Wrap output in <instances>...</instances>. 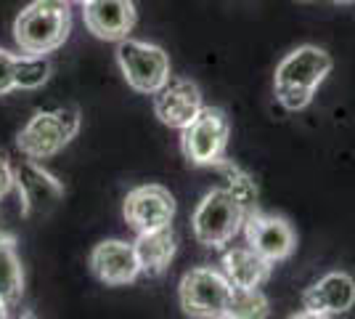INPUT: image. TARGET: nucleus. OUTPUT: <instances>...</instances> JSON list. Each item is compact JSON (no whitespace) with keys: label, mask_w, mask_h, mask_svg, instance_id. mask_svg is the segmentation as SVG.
Listing matches in <instances>:
<instances>
[{"label":"nucleus","mask_w":355,"mask_h":319,"mask_svg":"<svg viewBox=\"0 0 355 319\" xmlns=\"http://www.w3.org/2000/svg\"><path fill=\"white\" fill-rule=\"evenodd\" d=\"M334 61L324 48L300 46L286 54L273 75V91L284 109L300 112L313 101L318 85L331 72Z\"/></svg>","instance_id":"1"},{"label":"nucleus","mask_w":355,"mask_h":319,"mask_svg":"<svg viewBox=\"0 0 355 319\" xmlns=\"http://www.w3.org/2000/svg\"><path fill=\"white\" fill-rule=\"evenodd\" d=\"M72 11L67 0H35L14 22L16 46L27 56H45L67 43Z\"/></svg>","instance_id":"2"},{"label":"nucleus","mask_w":355,"mask_h":319,"mask_svg":"<svg viewBox=\"0 0 355 319\" xmlns=\"http://www.w3.org/2000/svg\"><path fill=\"white\" fill-rule=\"evenodd\" d=\"M80 131L77 106H59L51 112H35L30 122L19 131V149L30 160H48L59 154Z\"/></svg>","instance_id":"3"},{"label":"nucleus","mask_w":355,"mask_h":319,"mask_svg":"<svg viewBox=\"0 0 355 319\" xmlns=\"http://www.w3.org/2000/svg\"><path fill=\"white\" fill-rule=\"evenodd\" d=\"M191 227L199 245L225 247L244 227V205L231 189H212L196 205Z\"/></svg>","instance_id":"4"},{"label":"nucleus","mask_w":355,"mask_h":319,"mask_svg":"<svg viewBox=\"0 0 355 319\" xmlns=\"http://www.w3.org/2000/svg\"><path fill=\"white\" fill-rule=\"evenodd\" d=\"M231 285L223 272L199 266L183 274L178 285V301L183 314L191 319H218L225 317V306L231 298Z\"/></svg>","instance_id":"5"},{"label":"nucleus","mask_w":355,"mask_h":319,"mask_svg":"<svg viewBox=\"0 0 355 319\" xmlns=\"http://www.w3.org/2000/svg\"><path fill=\"white\" fill-rule=\"evenodd\" d=\"M228 136H231L228 115L220 106H202V112L183 128L180 149L193 165H215L223 160Z\"/></svg>","instance_id":"6"},{"label":"nucleus","mask_w":355,"mask_h":319,"mask_svg":"<svg viewBox=\"0 0 355 319\" xmlns=\"http://www.w3.org/2000/svg\"><path fill=\"white\" fill-rule=\"evenodd\" d=\"M117 61L128 85L138 93L154 96L170 80V56L159 46L125 38L117 46Z\"/></svg>","instance_id":"7"},{"label":"nucleus","mask_w":355,"mask_h":319,"mask_svg":"<svg viewBox=\"0 0 355 319\" xmlns=\"http://www.w3.org/2000/svg\"><path fill=\"white\" fill-rule=\"evenodd\" d=\"M122 215L135 234L167 229L175 218V197L159 183L135 186L122 202Z\"/></svg>","instance_id":"8"},{"label":"nucleus","mask_w":355,"mask_h":319,"mask_svg":"<svg viewBox=\"0 0 355 319\" xmlns=\"http://www.w3.org/2000/svg\"><path fill=\"white\" fill-rule=\"evenodd\" d=\"M244 234H247V245L268 263L286 261L297 247L295 229L279 215H263V213L244 215Z\"/></svg>","instance_id":"9"},{"label":"nucleus","mask_w":355,"mask_h":319,"mask_svg":"<svg viewBox=\"0 0 355 319\" xmlns=\"http://www.w3.org/2000/svg\"><path fill=\"white\" fill-rule=\"evenodd\" d=\"M202 91L191 80H167V85L154 93V115L167 128L183 131L202 112Z\"/></svg>","instance_id":"10"},{"label":"nucleus","mask_w":355,"mask_h":319,"mask_svg":"<svg viewBox=\"0 0 355 319\" xmlns=\"http://www.w3.org/2000/svg\"><path fill=\"white\" fill-rule=\"evenodd\" d=\"M14 181H16V189H19L21 213L24 215L51 211L64 197V186L48 170H43V167L37 165V160L19 163L14 167Z\"/></svg>","instance_id":"11"},{"label":"nucleus","mask_w":355,"mask_h":319,"mask_svg":"<svg viewBox=\"0 0 355 319\" xmlns=\"http://www.w3.org/2000/svg\"><path fill=\"white\" fill-rule=\"evenodd\" d=\"M90 272L96 274V279H101L104 285H112V288L135 282L141 266L135 259L133 243H125V240L98 243L90 253Z\"/></svg>","instance_id":"12"},{"label":"nucleus","mask_w":355,"mask_h":319,"mask_svg":"<svg viewBox=\"0 0 355 319\" xmlns=\"http://www.w3.org/2000/svg\"><path fill=\"white\" fill-rule=\"evenodd\" d=\"M83 6H85V11H83L85 27L98 40L119 43V40L130 38L135 27L133 0H88Z\"/></svg>","instance_id":"13"},{"label":"nucleus","mask_w":355,"mask_h":319,"mask_svg":"<svg viewBox=\"0 0 355 319\" xmlns=\"http://www.w3.org/2000/svg\"><path fill=\"white\" fill-rule=\"evenodd\" d=\"M302 306L308 311L318 314H347L355 306V279L345 272H331L321 277L318 282H313L311 288L302 293Z\"/></svg>","instance_id":"14"},{"label":"nucleus","mask_w":355,"mask_h":319,"mask_svg":"<svg viewBox=\"0 0 355 319\" xmlns=\"http://www.w3.org/2000/svg\"><path fill=\"white\" fill-rule=\"evenodd\" d=\"M270 266L263 256L247 247H228L220 259V272L231 288H260L270 277Z\"/></svg>","instance_id":"15"},{"label":"nucleus","mask_w":355,"mask_h":319,"mask_svg":"<svg viewBox=\"0 0 355 319\" xmlns=\"http://www.w3.org/2000/svg\"><path fill=\"white\" fill-rule=\"evenodd\" d=\"M133 247L141 272L148 274V277H159L170 266V261L175 259L178 243L173 229L167 227L157 229V231H146V234H138Z\"/></svg>","instance_id":"16"},{"label":"nucleus","mask_w":355,"mask_h":319,"mask_svg":"<svg viewBox=\"0 0 355 319\" xmlns=\"http://www.w3.org/2000/svg\"><path fill=\"white\" fill-rule=\"evenodd\" d=\"M24 295V269L16 253V240L8 231H0V301L16 306Z\"/></svg>","instance_id":"17"},{"label":"nucleus","mask_w":355,"mask_h":319,"mask_svg":"<svg viewBox=\"0 0 355 319\" xmlns=\"http://www.w3.org/2000/svg\"><path fill=\"white\" fill-rule=\"evenodd\" d=\"M270 314L266 293L260 288H234L225 306V319H266Z\"/></svg>","instance_id":"18"},{"label":"nucleus","mask_w":355,"mask_h":319,"mask_svg":"<svg viewBox=\"0 0 355 319\" xmlns=\"http://www.w3.org/2000/svg\"><path fill=\"white\" fill-rule=\"evenodd\" d=\"M21 61L24 56H14L0 48V96L16 91L21 85Z\"/></svg>","instance_id":"19"},{"label":"nucleus","mask_w":355,"mask_h":319,"mask_svg":"<svg viewBox=\"0 0 355 319\" xmlns=\"http://www.w3.org/2000/svg\"><path fill=\"white\" fill-rule=\"evenodd\" d=\"M16 186L14 181V167H11V163L6 160V157H0V199L8 197V192Z\"/></svg>","instance_id":"20"},{"label":"nucleus","mask_w":355,"mask_h":319,"mask_svg":"<svg viewBox=\"0 0 355 319\" xmlns=\"http://www.w3.org/2000/svg\"><path fill=\"white\" fill-rule=\"evenodd\" d=\"M289 319H331V317H329V314H318V311H308V309H305V311H300V314H292Z\"/></svg>","instance_id":"21"},{"label":"nucleus","mask_w":355,"mask_h":319,"mask_svg":"<svg viewBox=\"0 0 355 319\" xmlns=\"http://www.w3.org/2000/svg\"><path fill=\"white\" fill-rule=\"evenodd\" d=\"M0 319H11L8 317V306L3 304V301H0Z\"/></svg>","instance_id":"22"},{"label":"nucleus","mask_w":355,"mask_h":319,"mask_svg":"<svg viewBox=\"0 0 355 319\" xmlns=\"http://www.w3.org/2000/svg\"><path fill=\"white\" fill-rule=\"evenodd\" d=\"M19 319H37V317H35L32 311H24V314H21V317H19Z\"/></svg>","instance_id":"23"},{"label":"nucleus","mask_w":355,"mask_h":319,"mask_svg":"<svg viewBox=\"0 0 355 319\" xmlns=\"http://www.w3.org/2000/svg\"><path fill=\"white\" fill-rule=\"evenodd\" d=\"M334 3H340V6H347V3H355V0H334Z\"/></svg>","instance_id":"24"},{"label":"nucleus","mask_w":355,"mask_h":319,"mask_svg":"<svg viewBox=\"0 0 355 319\" xmlns=\"http://www.w3.org/2000/svg\"><path fill=\"white\" fill-rule=\"evenodd\" d=\"M67 3H88V0H67Z\"/></svg>","instance_id":"25"},{"label":"nucleus","mask_w":355,"mask_h":319,"mask_svg":"<svg viewBox=\"0 0 355 319\" xmlns=\"http://www.w3.org/2000/svg\"><path fill=\"white\" fill-rule=\"evenodd\" d=\"M218 319H225V317H218Z\"/></svg>","instance_id":"26"}]
</instances>
